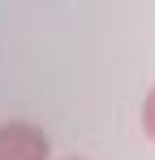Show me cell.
<instances>
[{"label": "cell", "mask_w": 155, "mask_h": 160, "mask_svg": "<svg viewBox=\"0 0 155 160\" xmlns=\"http://www.w3.org/2000/svg\"><path fill=\"white\" fill-rule=\"evenodd\" d=\"M0 160H52V143L35 121H0Z\"/></svg>", "instance_id": "obj_1"}, {"label": "cell", "mask_w": 155, "mask_h": 160, "mask_svg": "<svg viewBox=\"0 0 155 160\" xmlns=\"http://www.w3.org/2000/svg\"><path fill=\"white\" fill-rule=\"evenodd\" d=\"M142 130H147V138H155V87L142 100Z\"/></svg>", "instance_id": "obj_2"}, {"label": "cell", "mask_w": 155, "mask_h": 160, "mask_svg": "<svg viewBox=\"0 0 155 160\" xmlns=\"http://www.w3.org/2000/svg\"><path fill=\"white\" fill-rule=\"evenodd\" d=\"M60 160H86V156H60Z\"/></svg>", "instance_id": "obj_3"}]
</instances>
